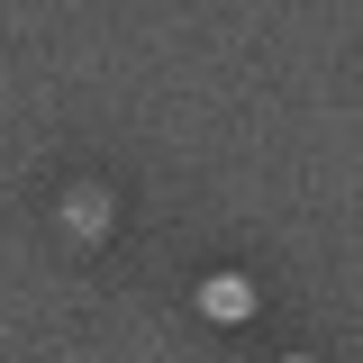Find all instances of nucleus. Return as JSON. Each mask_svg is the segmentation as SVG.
I'll return each mask as SVG.
<instances>
[{"instance_id": "f257e3e1", "label": "nucleus", "mask_w": 363, "mask_h": 363, "mask_svg": "<svg viewBox=\"0 0 363 363\" xmlns=\"http://www.w3.org/2000/svg\"><path fill=\"white\" fill-rule=\"evenodd\" d=\"M200 309H209V318H245V309H255V281H236V272H218V281L200 291Z\"/></svg>"}, {"instance_id": "f03ea898", "label": "nucleus", "mask_w": 363, "mask_h": 363, "mask_svg": "<svg viewBox=\"0 0 363 363\" xmlns=\"http://www.w3.org/2000/svg\"><path fill=\"white\" fill-rule=\"evenodd\" d=\"M73 227H82V236H91V227H109V200H100V191H73Z\"/></svg>"}]
</instances>
